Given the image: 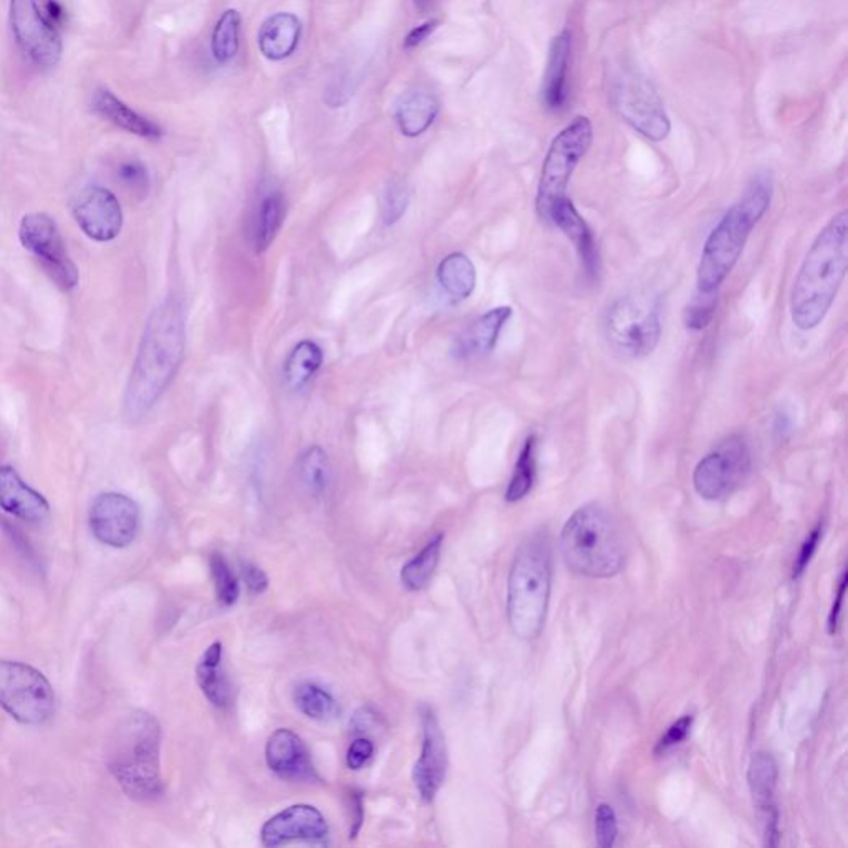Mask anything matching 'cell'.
<instances>
[{
    "instance_id": "6da1fadb",
    "label": "cell",
    "mask_w": 848,
    "mask_h": 848,
    "mask_svg": "<svg viewBox=\"0 0 848 848\" xmlns=\"http://www.w3.org/2000/svg\"><path fill=\"white\" fill-rule=\"evenodd\" d=\"M185 348V304L178 297L165 298L146 322L125 388L124 416L127 422H140L155 408L175 379Z\"/></svg>"
},
{
    "instance_id": "7a4b0ae2",
    "label": "cell",
    "mask_w": 848,
    "mask_h": 848,
    "mask_svg": "<svg viewBox=\"0 0 848 848\" xmlns=\"http://www.w3.org/2000/svg\"><path fill=\"white\" fill-rule=\"evenodd\" d=\"M848 269V213L834 216L817 234L790 290V318L809 332L826 321Z\"/></svg>"
},
{
    "instance_id": "3957f363",
    "label": "cell",
    "mask_w": 848,
    "mask_h": 848,
    "mask_svg": "<svg viewBox=\"0 0 848 848\" xmlns=\"http://www.w3.org/2000/svg\"><path fill=\"white\" fill-rule=\"evenodd\" d=\"M107 766L130 799L138 802L159 799L165 792V783L158 719L141 709L125 716L108 741Z\"/></svg>"
},
{
    "instance_id": "277c9868",
    "label": "cell",
    "mask_w": 848,
    "mask_h": 848,
    "mask_svg": "<svg viewBox=\"0 0 848 848\" xmlns=\"http://www.w3.org/2000/svg\"><path fill=\"white\" fill-rule=\"evenodd\" d=\"M771 176H756L745 195L726 211L709 234L698 264V292L711 294L724 284L741 259L752 230L771 208Z\"/></svg>"
},
{
    "instance_id": "5b68a950",
    "label": "cell",
    "mask_w": 848,
    "mask_h": 848,
    "mask_svg": "<svg viewBox=\"0 0 848 848\" xmlns=\"http://www.w3.org/2000/svg\"><path fill=\"white\" fill-rule=\"evenodd\" d=\"M566 566L590 579H612L625 566V545L612 515L599 504L576 509L561 535Z\"/></svg>"
},
{
    "instance_id": "8992f818",
    "label": "cell",
    "mask_w": 848,
    "mask_h": 848,
    "mask_svg": "<svg viewBox=\"0 0 848 848\" xmlns=\"http://www.w3.org/2000/svg\"><path fill=\"white\" fill-rule=\"evenodd\" d=\"M551 548L548 538L535 535L521 545L509 573V625L521 640L541 635L551 599Z\"/></svg>"
},
{
    "instance_id": "52a82bcc",
    "label": "cell",
    "mask_w": 848,
    "mask_h": 848,
    "mask_svg": "<svg viewBox=\"0 0 848 848\" xmlns=\"http://www.w3.org/2000/svg\"><path fill=\"white\" fill-rule=\"evenodd\" d=\"M603 328L613 351L629 358H643L660 344V308L647 297L617 298L607 310Z\"/></svg>"
},
{
    "instance_id": "ba28073f",
    "label": "cell",
    "mask_w": 848,
    "mask_h": 848,
    "mask_svg": "<svg viewBox=\"0 0 848 848\" xmlns=\"http://www.w3.org/2000/svg\"><path fill=\"white\" fill-rule=\"evenodd\" d=\"M592 124H590L589 118L580 117L552 141L544 159V166H542L538 199H535L539 217L544 223H549V213H551L552 206L565 198L570 178H572L580 159L586 155L590 146H592Z\"/></svg>"
},
{
    "instance_id": "9c48e42d",
    "label": "cell",
    "mask_w": 848,
    "mask_h": 848,
    "mask_svg": "<svg viewBox=\"0 0 848 848\" xmlns=\"http://www.w3.org/2000/svg\"><path fill=\"white\" fill-rule=\"evenodd\" d=\"M0 708L22 724H43L56 709L52 684L30 664L0 660Z\"/></svg>"
},
{
    "instance_id": "30bf717a",
    "label": "cell",
    "mask_w": 848,
    "mask_h": 848,
    "mask_svg": "<svg viewBox=\"0 0 848 848\" xmlns=\"http://www.w3.org/2000/svg\"><path fill=\"white\" fill-rule=\"evenodd\" d=\"M752 457L748 440L731 434L698 463L693 486L707 501H722L745 483L751 471Z\"/></svg>"
},
{
    "instance_id": "8fae6325",
    "label": "cell",
    "mask_w": 848,
    "mask_h": 848,
    "mask_svg": "<svg viewBox=\"0 0 848 848\" xmlns=\"http://www.w3.org/2000/svg\"><path fill=\"white\" fill-rule=\"evenodd\" d=\"M613 103L627 124L651 141H663L671 124L663 103L647 78L635 71L619 75L612 90Z\"/></svg>"
},
{
    "instance_id": "7c38bea8",
    "label": "cell",
    "mask_w": 848,
    "mask_h": 848,
    "mask_svg": "<svg viewBox=\"0 0 848 848\" xmlns=\"http://www.w3.org/2000/svg\"><path fill=\"white\" fill-rule=\"evenodd\" d=\"M10 27L23 56L40 69H52L62 57L59 27L43 12L40 0H10Z\"/></svg>"
},
{
    "instance_id": "4fadbf2b",
    "label": "cell",
    "mask_w": 848,
    "mask_h": 848,
    "mask_svg": "<svg viewBox=\"0 0 848 848\" xmlns=\"http://www.w3.org/2000/svg\"><path fill=\"white\" fill-rule=\"evenodd\" d=\"M19 237L22 246L42 263L43 270L57 287L66 292L77 287L80 276L67 253L66 243L53 217L46 213L27 214L20 223Z\"/></svg>"
},
{
    "instance_id": "5bb4252c",
    "label": "cell",
    "mask_w": 848,
    "mask_h": 848,
    "mask_svg": "<svg viewBox=\"0 0 848 848\" xmlns=\"http://www.w3.org/2000/svg\"><path fill=\"white\" fill-rule=\"evenodd\" d=\"M140 522V507L125 494H100L90 507L91 534L108 548L125 549L134 544Z\"/></svg>"
},
{
    "instance_id": "9a60e30c",
    "label": "cell",
    "mask_w": 848,
    "mask_h": 848,
    "mask_svg": "<svg viewBox=\"0 0 848 848\" xmlns=\"http://www.w3.org/2000/svg\"><path fill=\"white\" fill-rule=\"evenodd\" d=\"M328 834L327 819L317 807L297 803L267 820L260 829V840L269 848L290 842L325 844Z\"/></svg>"
},
{
    "instance_id": "2e32d148",
    "label": "cell",
    "mask_w": 848,
    "mask_h": 848,
    "mask_svg": "<svg viewBox=\"0 0 848 848\" xmlns=\"http://www.w3.org/2000/svg\"><path fill=\"white\" fill-rule=\"evenodd\" d=\"M73 216L85 236L97 243H110L124 229V209L110 189L90 186L78 195Z\"/></svg>"
},
{
    "instance_id": "e0dca14e",
    "label": "cell",
    "mask_w": 848,
    "mask_h": 848,
    "mask_svg": "<svg viewBox=\"0 0 848 848\" xmlns=\"http://www.w3.org/2000/svg\"><path fill=\"white\" fill-rule=\"evenodd\" d=\"M422 756L415 765L413 780L424 802H433L443 787L447 772V749L443 729L433 709L422 708Z\"/></svg>"
},
{
    "instance_id": "ac0fdd59",
    "label": "cell",
    "mask_w": 848,
    "mask_h": 848,
    "mask_svg": "<svg viewBox=\"0 0 848 848\" xmlns=\"http://www.w3.org/2000/svg\"><path fill=\"white\" fill-rule=\"evenodd\" d=\"M778 762L768 752L752 756L748 769V783L755 799L756 809L765 827V844L776 847L779 844V812L776 806V789H778Z\"/></svg>"
},
{
    "instance_id": "d6986e66",
    "label": "cell",
    "mask_w": 848,
    "mask_h": 848,
    "mask_svg": "<svg viewBox=\"0 0 848 848\" xmlns=\"http://www.w3.org/2000/svg\"><path fill=\"white\" fill-rule=\"evenodd\" d=\"M266 761L270 771L285 780L314 782L318 779L307 746L290 729L280 728L270 734L266 746Z\"/></svg>"
},
{
    "instance_id": "ffe728a7",
    "label": "cell",
    "mask_w": 848,
    "mask_h": 848,
    "mask_svg": "<svg viewBox=\"0 0 848 848\" xmlns=\"http://www.w3.org/2000/svg\"><path fill=\"white\" fill-rule=\"evenodd\" d=\"M549 224L558 226L565 234L566 239L573 244L586 277L590 280L599 279L600 254L595 234L590 229L586 220L580 216L572 199L565 196L552 206L551 213H549Z\"/></svg>"
},
{
    "instance_id": "44dd1931",
    "label": "cell",
    "mask_w": 848,
    "mask_h": 848,
    "mask_svg": "<svg viewBox=\"0 0 848 848\" xmlns=\"http://www.w3.org/2000/svg\"><path fill=\"white\" fill-rule=\"evenodd\" d=\"M0 507L29 524H42L50 515L47 499L23 483L12 466H0Z\"/></svg>"
},
{
    "instance_id": "7402d4cb",
    "label": "cell",
    "mask_w": 848,
    "mask_h": 848,
    "mask_svg": "<svg viewBox=\"0 0 848 848\" xmlns=\"http://www.w3.org/2000/svg\"><path fill=\"white\" fill-rule=\"evenodd\" d=\"M512 317V308L495 307L473 322L466 331L457 335L453 355L460 359L476 358L491 354L499 342L502 328Z\"/></svg>"
},
{
    "instance_id": "603a6c76",
    "label": "cell",
    "mask_w": 848,
    "mask_h": 848,
    "mask_svg": "<svg viewBox=\"0 0 848 848\" xmlns=\"http://www.w3.org/2000/svg\"><path fill=\"white\" fill-rule=\"evenodd\" d=\"M95 114L100 115L105 120L114 124L115 127L146 138V140H159L162 137V130L158 125L152 124L148 118L141 117L134 108L125 105L120 98L115 97L108 88H98L93 95Z\"/></svg>"
},
{
    "instance_id": "cb8c5ba5",
    "label": "cell",
    "mask_w": 848,
    "mask_h": 848,
    "mask_svg": "<svg viewBox=\"0 0 848 848\" xmlns=\"http://www.w3.org/2000/svg\"><path fill=\"white\" fill-rule=\"evenodd\" d=\"M572 37L569 30L555 37L549 56L548 70L542 83V103L548 110H561L566 100V73H569Z\"/></svg>"
},
{
    "instance_id": "d4e9b609",
    "label": "cell",
    "mask_w": 848,
    "mask_h": 848,
    "mask_svg": "<svg viewBox=\"0 0 848 848\" xmlns=\"http://www.w3.org/2000/svg\"><path fill=\"white\" fill-rule=\"evenodd\" d=\"M302 23L292 13H276L260 27L259 49L266 59L284 60L294 53L300 40Z\"/></svg>"
},
{
    "instance_id": "484cf974",
    "label": "cell",
    "mask_w": 848,
    "mask_h": 848,
    "mask_svg": "<svg viewBox=\"0 0 848 848\" xmlns=\"http://www.w3.org/2000/svg\"><path fill=\"white\" fill-rule=\"evenodd\" d=\"M196 680L209 703L220 709L229 707L233 691L223 668V643L219 641L213 643L203 654L196 667Z\"/></svg>"
},
{
    "instance_id": "4316f807",
    "label": "cell",
    "mask_w": 848,
    "mask_h": 848,
    "mask_svg": "<svg viewBox=\"0 0 848 848\" xmlns=\"http://www.w3.org/2000/svg\"><path fill=\"white\" fill-rule=\"evenodd\" d=\"M436 277L437 284L454 304L470 298L477 284L476 267L463 253L444 257L437 266Z\"/></svg>"
},
{
    "instance_id": "83f0119b",
    "label": "cell",
    "mask_w": 848,
    "mask_h": 848,
    "mask_svg": "<svg viewBox=\"0 0 848 848\" xmlns=\"http://www.w3.org/2000/svg\"><path fill=\"white\" fill-rule=\"evenodd\" d=\"M440 103L427 91H412L402 98L396 107V121L405 137L416 138L423 135L436 120Z\"/></svg>"
},
{
    "instance_id": "f1b7e54d",
    "label": "cell",
    "mask_w": 848,
    "mask_h": 848,
    "mask_svg": "<svg viewBox=\"0 0 848 848\" xmlns=\"http://www.w3.org/2000/svg\"><path fill=\"white\" fill-rule=\"evenodd\" d=\"M287 206L283 193L267 195L257 208L254 219L253 244L257 254L266 253L283 229Z\"/></svg>"
},
{
    "instance_id": "f546056e",
    "label": "cell",
    "mask_w": 848,
    "mask_h": 848,
    "mask_svg": "<svg viewBox=\"0 0 848 848\" xmlns=\"http://www.w3.org/2000/svg\"><path fill=\"white\" fill-rule=\"evenodd\" d=\"M322 363H324V351L315 342H300L285 362V382L292 390L304 388L317 375Z\"/></svg>"
},
{
    "instance_id": "4dcf8cb0",
    "label": "cell",
    "mask_w": 848,
    "mask_h": 848,
    "mask_svg": "<svg viewBox=\"0 0 848 848\" xmlns=\"http://www.w3.org/2000/svg\"><path fill=\"white\" fill-rule=\"evenodd\" d=\"M298 480L302 486L315 497H322L328 491L332 481V466L327 453L321 446H310L304 451L297 463Z\"/></svg>"
},
{
    "instance_id": "1f68e13d",
    "label": "cell",
    "mask_w": 848,
    "mask_h": 848,
    "mask_svg": "<svg viewBox=\"0 0 848 848\" xmlns=\"http://www.w3.org/2000/svg\"><path fill=\"white\" fill-rule=\"evenodd\" d=\"M538 436L531 434L524 441L517 463H515L514 473H512L511 483L505 491V501L509 504L522 501L532 487H534L535 477H538Z\"/></svg>"
},
{
    "instance_id": "d6a6232c",
    "label": "cell",
    "mask_w": 848,
    "mask_h": 848,
    "mask_svg": "<svg viewBox=\"0 0 848 848\" xmlns=\"http://www.w3.org/2000/svg\"><path fill=\"white\" fill-rule=\"evenodd\" d=\"M443 534L427 542L426 548L412 559L402 569V582L412 592H420L433 579L434 570L440 564L441 548H443Z\"/></svg>"
},
{
    "instance_id": "836d02e7",
    "label": "cell",
    "mask_w": 848,
    "mask_h": 848,
    "mask_svg": "<svg viewBox=\"0 0 848 848\" xmlns=\"http://www.w3.org/2000/svg\"><path fill=\"white\" fill-rule=\"evenodd\" d=\"M295 704L298 711L314 721H331L338 716V704L324 688L314 683H304L295 690Z\"/></svg>"
},
{
    "instance_id": "e575fe53",
    "label": "cell",
    "mask_w": 848,
    "mask_h": 848,
    "mask_svg": "<svg viewBox=\"0 0 848 848\" xmlns=\"http://www.w3.org/2000/svg\"><path fill=\"white\" fill-rule=\"evenodd\" d=\"M240 16L237 10H226L213 33V53L217 62H229L239 50Z\"/></svg>"
},
{
    "instance_id": "d590c367",
    "label": "cell",
    "mask_w": 848,
    "mask_h": 848,
    "mask_svg": "<svg viewBox=\"0 0 848 848\" xmlns=\"http://www.w3.org/2000/svg\"><path fill=\"white\" fill-rule=\"evenodd\" d=\"M211 575L214 580V586H216L217 600H219L223 607H233L239 599V583H237L236 575L227 564L226 559L220 554H213L211 561Z\"/></svg>"
},
{
    "instance_id": "8d00e7d4",
    "label": "cell",
    "mask_w": 848,
    "mask_h": 848,
    "mask_svg": "<svg viewBox=\"0 0 848 848\" xmlns=\"http://www.w3.org/2000/svg\"><path fill=\"white\" fill-rule=\"evenodd\" d=\"M716 308H718V292H711V294L698 292L683 312L688 331H704L714 318Z\"/></svg>"
},
{
    "instance_id": "74e56055",
    "label": "cell",
    "mask_w": 848,
    "mask_h": 848,
    "mask_svg": "<svg viewBox=\"0 0 848 848\" xmlns=\"http://www.w3.org/2000/svg\"><path fill=\"white\" fill-rule=\"evenodd\" d=\"M408 205V186L402 181L390 183V185L386 186L382 203V217L385 226H395V224L405 216Z\"/></svg>"
},
{
    "instance_id": "f35d334b",
    "label": "cell",
    "mask_w": 848,
    "mask_h": 848,
    "mask_svg": "<svg viewBox=\"0 0 848 848\" xmlns=\"http://www.w3.org/2000/svg\"><path fill=\"white\" fill-rule=\"evenodd\" d=\"M118 178L124 183L125 188L130 189L134 195L145 198L148 195L149 186V172L146 166L138 159H128L124 161L118 168Z\"/></svg>"
},
{
    "instance_id": "ab89813d",
    "label": "cell",
    "mask_w": 848,
    "mask_h": 848,
    "mask_svg": "<svg viewBox=\"0 0 848 848\" xmlns=\"http://www.w3.org/2000/svg\"><path fill=\"white\" fill-rule=\"evenodd\" d=\"M617 836H619V820H617L615 810L609 803H600L595 814L596 844L602 848H612L615 846Z\"/></svg>"
},
{
    "instance_id": "60d3db41",
    "label": "cell",
    "mask_w": 848,
    "mask_h": 848,
    "mask_svg": "<svg viewBox=\"0 0 848 848\" xmlns=\"http://www.w3.org/2000/svg\"><path fill=\"white\" fill-rule=\"evenodd\" d=\"M691 726H693V716H683V718L678 719L674 724L670 726L667 734L660 739L657 748H654V752H657V755H663V752H667L668 749L673 748V746L681 745V742L687 739V736L690 734Z\"/></svg>"
},
{
    "instance_id": "b9f144b4",
    "label": "cell",
    "mask_w": 848,
    "mask_h": 848,
    "mask_svg": "<svg viewBox=\"0 0 848 848\" xmlns=\"http://www.w3.org/2000/svg\"><path fill=\"white\" fill-rule=\"evenodd\" d=\"M820 535H822V524L817 525V527L810 532L806 542H803L802 549H800L799 555H797L796 564H793V579H799V576L802 575L803 570L809 565V562L812 561L814 554H816L817 551V545H819L820 542Z\"/></svg>"
},
{
    "instance_id": "7bdbcfd3",
    "label": "cell",
    "mask_w": 848,
    "mask_h": 848,
    "mask_svg": "<svg viewBox=\"0 0 848 848\" xmlns=\"http://www.w3.org/2000/svg\"><path fill=\"white\" fill-rule=\"evenodd\" d=\"M375 746L369 739L358 738L352 742L347 751V766L352 771H358L372 759Z\"/></svg>"
},
{
    "instance_id": "ee69618b",
    "label": "cell",
    "mask_w": 848,
    "mask_h": 848,
    "mask_svg": "<svg viewBox=\"0 0 848 848\" xmlns=\"http://www.w3.org/2000/svg\"><path fill=\"white\" fill-rule=\"evenodd\" d=\"M243 575L247 589L253 593H264L267 586H269V579H267L266 572L257 565L244 564Z\"/></svg>"
},
{
    "instance_id": "f6af8a7d",
    "label": "cell",
    "mask_w": 848,
    "mask_h": 848,
    "mask_svg": "<svg viewBox=\"0 0 848 848\" xmlns=\"http://www.w3.org/2000/svg\"><path fill=\"white\" fill-rule=\"evenodd\" d=\"M847 589V570H844L839 580V589H837L836 600H834L832 610L829 615V633L836 635L837 627H839L840 613H842L844 595H846Z\"/></svg>"
},
{
    "instance_id": "bcb514c9",
    "label": "cell",
    "mask_w": 848,
    "mask_h": 848,
    "mask_svg": "<svg viewBox=\"0 0 848 848\" xmlns=\"http://www.w3.org/2000/svg\"><path fill=\"white\" fill-rule=\"evenodd\" d=\"M436 27L437 20H430V22L423 23V26L413 29L412 32L408 33V37L405 39V49H415V47H418L420 43H423L424 40H426L427 37L434 32Z\"/></svg>"
},
{
    "instance_id": "7dc6e473",
    "label": "cell",
    "mask_w": 848,
    "mask_h": 848,
    "mask_svg": "<svg viewBox=\"0 0 848 848\" xmlns=\"http://www.w3.org/2000/svg\"><path fill=\"white\" fill-rule=\"evenodd\" d=\"M790 430H792V420H790V416L786 412L780 410L775 420V433L783 437L790 433Z\"/></svg>"
},
{
    "instance_id": "c3c4849f",
    "label": "cell",
    "mask_w": 848,
    "mask_h": 848,
    "mask_svg": "<svg viewBox=\"0 0 848 848\" xmlns=\"http://www.w3.org/2000/svg\"><path fill=\"white\" fill-rule=\"evenodd\" d=\"M437 2H440V0H415L416 7H418L420 10H423V12L433 10L434 7L437 6Z\"/></svg>"
}]
</instances>
